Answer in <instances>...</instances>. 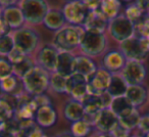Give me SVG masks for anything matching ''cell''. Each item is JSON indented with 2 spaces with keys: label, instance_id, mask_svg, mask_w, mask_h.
I'll list each match as a JSON object with an SVG mask.
<instances>
[{
  "label": "cell",
  "instance_id": "6da1fadb",
  "mask_svg": "<svg viewBox=\"0 0 149 137\" xmlns=\"http://www.w3.org/2000/svg\"><path fill=\"white\" fill-rule=\"evenodd\" d=\"M86 32L82 26H68L62 28L53 38V44L59 51H68L80 47L82 38Z\"/></svg>",
  "mask_w": 149,
  "mask_h": 137
},
{
  "label": "cell",
  "instance_id": "7a4b0ae2",
  "mask_svg": "<svg viewBox=\"0 0 149 137\" xmlns=\"http://www.w3.org/2000/svg\"><path fill=\"white\" fill-rule=\"evenodd\" d=\"M25 87V91L28 94L37 96L43 94L50 86V77L48 72L39 66H36L30 73H28L22 79Z\"/></svg>",
  "mask_w": 149,
  "mask_h": 137
},
{
  "label": "cell",
  "instance_id": "3957f363",
  "mask_svg": "<svg viewBox=\"0 0 149 137\" xmlns=\"http://www.w3.org/2000/svg\"><path fill=\"white\" fill-rule=\"evenodd\" d=\"M26 22L33 25L43 23L46 15L49 11V7L44 0H23L21 6Z\"/></svg>",
  "mask_w": 149,
  "mask_h": 137
},
{
  "label": "cell",
  "instance_id": "277c9868",
  "mask_svg": "<svg viewBox=\"0 0 149 137\" xmlns=\"http://www.w3.org/2000/svg\"><path fill=\"white\" fill-rule=\"evenodd\" d=\"M106 39L104 34L86 31L82 38L80 49L86 56H97L104 51Z\"/></svg>",
  "mask_w": 149,
  "mask_h": 137
},
{
  "label": "cell",
  "instance_id": "5b68a950",
  "mask_svg": "<svg viewBox=\"0 0 149 137\" xmlns=\"http://www.w3.org/2000/svg\"><path fill=\"white\" fill-rule=\"evenodd\" d=\"M108 31L113 39L122 43V42L134 37L135 25L125 15H118L109 22Z\"/></svg>",
  "mask_w": 149,
  "mask_h": 137
},
{
  "label": "cell",
  "instance_id": "8992f818",
  "mask_svg": "<svg viewBox=\"0 0 149 137\" xmlns=\"http://www.w3.org/2000/svg\"><path fill=\"white\" fill-rule=\"evenodd\" d=\"M15 40V47L28 54L32 53L37 48L39 43V37L34 30L29 28H22L13 33V35Z\"/></svg>",
  "mask_w": 149,
  "mask_h": 137
},
{
  "label": "cell",
  "instance_id": "52a82bcc",
  "mask_svg": "<svg viewBox=\"0 0 149 137\" xmlns=\"http://www.w3.org/2000/svg\"><path fill=\"white\" fill-rule=\"evenodd\" d=\"M62 13L66 22L72 24V26H82L90 11L84 1H70L63 6Z\"/></svg>",
  "mask_w": 149,
  "mask_h": 137
},
{
  "label": "cell",
  "instance_id": "ba28073f",
  "mask_svg": "<svg viewBox=\"0 0 149 137\" xmlns=\"http://www.w3.org/2000/svg\"><path fill=\"white\" fill-rule=\"evenodd\" d=\"M112 74L104 68H99L96 73L88 80V93L89 95L99 96L107 91L111 81Z\"/></svg>",
  "mask_w": 149,
  "mask_h": 137
},
{
  "label": "cell",
  "instance_id": "9c48e42d",
  "mask_svg": "<svg viewBox=\"0 0 149 137\" xmlns=\"http://www.w3.org/2000/svg\"><path fill=\"white\" fill-rule=\"evenodd\" d=\"M120 75L129 86L141 85L146 77V68L142 62L127 60V64L123 68Z\"/></svg>",
  "mask_w": 149,
  "mask_h": 137
},
{
  "label": "cell",
  "instance_id": "30bf717a",
  "mask_svg": "<svg viewBox=\"0 0 149 137\" xmlns=\"http://www.w3.org/2000/svg\"><path fill=\"white\" fill-rule=\"evenodd\" d=\"M74 100L83 102L88 93V79L83 75L74 73L68 77V92Z\"/></svg>",
  "mask_w": 149,
  "mask_h": 137
},
{
  "label": "cell",
  "instance_id": "8fae6325",
  "mask_svg": "<svg viewBox=\"0 0 149 137\" xmlns=\"http://www.w3.org/2000/svg\"><path fill=\"white\" fill-rule=\"evenodd\" d=\"M59 50L55 46L45 45L38 53V66H41L46 72L55 73L56 71V62Z\"/></svg>",
  "mask_w": 149,
  "mask_h": 137
},
{
  "label": "cell",
  "instance_id": "7c38bea8",
  "mask_svg": "<svg viewBox=\"0 0 149 137\" xmlns=\"http://www.w3.org/2000/svg\"><path fill=\"white\" fill-rule=\"evenodd\" d=\"M120 49L127 60H138L142 62L146 57L147 53L143 50L141 46L140 38L138 37H132L130 39L120 43Z\"/></svg>",
  "mask_w": 149,
  "mask_h": 137
},
{
  "label": "cell",
  "instance_id": "4fadbf2b",
  "mask_svg": "<svg viewBox=\"0 0 149 137\" xmlns=\"http://www.w3.org/2000/svg\"><path fill=\"white\" fill-rule=\"evenodd\" d=\"M118 124V117L110 108H105L98 114L95 127L100 133H111Z\"/></svg>",
  "mask_w": 149,
  "mask_h": 137
},
{
  "label": "cell",
  "instance_id": "5bb4252c",
  "mask_svg": "<svg viewBox=\"0 0 149 137\" xmlns=\"http://www.w3.org/2000/svg\"><path fill=\"white\" fill-rule=\"evenodd\" d=\"M107 17L103 15V13L100 9H98V10L95 11H90L83 27L85 28L86 31L103 34L106 28H107Z\"/></svg>",
  "mask_w": 149,
  "mask_h": 137
},
{
  "label": "cell",
  "instance_id": "9a60e30c",
  "mask_svg": "<svg viewBox=\"0 0 149 137\" xmlns=\"http://www.w3.org/2000/svg\"><path fill=\"white\" fill-rule=\"evenodd\" d=\"M76 58L72 52L68 51H59L56 62V73H59L65 77H70L74 73L76 66Z\"/></svg>",
  "mask_w": 149,
  "mask_h": 137
},
{
  "label": "cell",
  "instance_id": "2e32d148",
  "mask_svg": "<svg viewBox=\"0 0 149 137\" xmlns=\"http://www.w3.org/2000/svg\"><path fill=\"white\" fill-rule=\"evenodd\" d=\"M1 17L8 24V26L11 29L17 30L22 29L24 23L26 22L22 8L15 6V5L6 7V8H2Z\"/></svg>",
  "mask_w": 149,
  "mask_h": 137
},
{
  "label": "cell",
  "instance_id": "e0dca14e",
  "mask_svg": "<svg viewBox=\"0 0 149 137\" xmlns=\"http://www.w3.org/2000/svg\"><path fill=\"white\" fill-rule=\"evenodd\" d=\"M102 64L105 70L111 74H116L120 70L123 71L127 64V58L122 51H110L103 57Z\"/></svg>",
  "mask_w": 149,
  "mask_h": 137
},
{
  "label": "cell",
  "instance_id": "ac0fdd59",
  "mask_svg": "<svg viewBox=\"0 0 149 137\" xmlns=\"http://www.w3.org/2000/svg\"><path fill=\"white\" fill-rule=\"evenodd\" d=\"M98 68L96 66L95 62L86 55L77 56L76 58V66H74V73L81 74L88 80L96 73Z\"/></svg>",
  "mask_w": 149,
  "mask_h": 137
},
{
  "label": "cell",
  "instance_id": "d6986e66",
  "mask_svg": "<svg viewBox=\"0 0 149 137\" xmlns=\"http://www.w3.org/2000/svg\"><path fill=\"white\" fill-rule=\"evenodd\" d=\"M35 118L37 121V124L40 127L48 128V127H51L55 124L57 115H56L55 110L51 106H45L38 108Z\"/></svg>",
  "mask_w": 149,
  "mask_h": 137
},
{
  "label": "cell",
  "instance_id": "ffe728a7",
  "mask_svg": "<svg viewBox=\"0 0 149 137\" xmlns=\"http://www.w3.org/2000/svg\"><path fill=\"white\" fill-rule=\"evenodd\" d=\"M65 22L66 20L64 17L62 10H59V9H49L45 19H44L43 24L45 25V27L47 29L58 32L62 28H64Z\"/></svg>",
  "mask_w": 149,
  "mask_h": 137
},
{
  "label": "cell",
  "instance_id": "44dd1931",
  "mask_svg": "<svg viewBox=\"0 0 149 137\" xmlns=\"http://www.w3.org/2000/svg\"><path fill=\"white\" fill-rule=\"evenodd\" d=\"M64 117L70 122H77V121L83 120L85 116V108L82 102L77 101V100H70L65 104L63 110Z\"/></svg>",
  "mask_w": 149,
  "mask_h": 137
},
{
  "label": "cell",
  "instance_id": "7402d4cb",
  "mask_svg": "<svg viewBox=\"0 0 149 137\" xmlns=\"http://www.w3.org/2000/svg\"><path fill=\"white\" fill-rule=\"evenodd\" d=\"M125 96L128 98L134 108H138L146 101L147 91L142 85L129 86Z\"/></svg>",
  "mask_w": 149,
  "mask_h": 137
},
{
  "label": "cell",
  "instance_id": "603a6c76",
  "mask_svg": "<svg viewBox=\"0 0 149 137\" xmlns=\"http://www.w3.org/2000/svg\"><path fill=\"white\" fill-rule=\"evenodd\" d=\"M128 87L129 85L125 81V79L123 78L122 75H120V74H112L111 81H110L107 91L113 98L122 97V96L126 95Z\"/></svg>",
  "mask_w": 149,
  "mask_h": 137
},
{
  "label": "cell",
  "instance_id": "cb8c5ba5",
  "mask_svg": "<svg viewBox=\"0 0 149 137\" xmlns=\"http://www.w3.org/2000/svg\"><path fill=\"white\" fill-rule=\"evenodd\" d=\"M134 108H136L133 106V104L129 101V99L126 96L113 98V101H112L111 106H110V110L118 117V119L130 114Z\"/></svg>",
  "mask_w": 149,
  "mask_h": 137
},
{
  "label": "cell",
  "instance_id": "d4e9b609",
  "mask_svg": "<svg viewBox=\"0 0 149 137\" xmlns=\"http://www.w3.org/2000/svg\"><path fill=\"white\" fill-rule=\"evenodd\" d=\"M22 83H23V82H22ZM22 83H19V78L15 75L9 76V77H6V78H3V79H1V81H0L1 90H2L3 93L11 94V95H13V97H15V98L23 95V94H21L19 91H17L19 85Z\"/></svg>",
  "mask_w": 149,
  "mask_h": 137
},
{
  "label": "cell",
  "instance_id": "484cf974",
  "mask_svg": "<svg viewBox=\"0 0 149 137\" xmlns=\"http://www.w3.org/2000/svg\"><path fill=\"white\" fill-rule=\"evenodd\" d=\"M120 6H122V3L118 0H105V1H101L100 10L110 22L116 17H118Z\"/></svg>",
  "mask_w": 149,
  "mask_h": 137
},
{
  "label": "cell",
  "instance_id": "4316f807",
  "mask_svg": "<svg viewBox=\"0 0 149 137\" xmlns=\"http://www.w3.org/2000/svg\"><path fill=\"white\" fill-rule=\"evenodd\" d=\"M50 87L54 92L66 93L68 92V77L59 73H53L50 76Z\"/></svg>",
  "mask_w": 149,
  "mask_h": 137
},
{
  "label": "cell",
  "instance_id": "83f0119b",
  "mask_svg": "<svg viewBox=\"0 0 149 137\" xmlns=\"http://www.w3.org/2000/svg\"><path fill=\"white\" fill-rule=\"evenodd\" d=\"M35 66H36L34 64L33 60H32L29 56H27V57L22 60V62L13 64V75L17 76V78L23 79V78L25 77L28 73H30Z\"/></svg>",
  "mask_w": 149,
  "mask_h": 137
},
{
  "label": "cell",
  "instance_id": "f1b7e54d",
  "mask_svg": "<svg viewBox=\"0 0 149 137\" xmlns=\"http://www.w3.org/2000/svg\"><path fill=\"white\" fill-rule=\"evenodd\" d=\"M15 113H17V106L10 102L8 99H5L4 96L0 100V117H1V122L10 120L15 118Z\"/></svg>",
  "mask_w": 149,
  "mask_h": 137
},
{
  "label": "cell",
  "instance_id": "f546056e",
  "mask_svg": "<svg viewBox=\"0 0 149 137\" xmlns=\"http://www.w3.org/2000/svg\"><path fill=\"white\" fill-rule=\"evenodd\" d=\"M141 116L139 114V112L137 110V108H134L130 114L126 115V116L120 118V124L122 125L123 127H125L128 130H133L134 128L138 127L139 122H140Z\"/></svg>",
  "mask_w": 149,
  "mask_h": 137
},
{
  "label": "cell",
  "instance_id": "4dcf8cb0",
  "mask_svg": "<svg viewBox=\"0 0 149 137\" xmlns=\"http://www.w3.org/2000/svg\"><path fill=\"white\" fill-rule=\"evenodd\" d=\"M91 125L85 120H80L74 122L70 126V133L74 137H87L91 132Z\"/></svg>",
  "mask_w": 149,
  "mask_h": 137
},
{
  "label": "cell",
  "instance_id": "1f68e13d",
  "mask_svg": "<svg viewBox=\"0 0 149 137\" xmlns=\"http://www.w3.org/2000/svg\"><path fill=\"white\" fill-rule=\"evenodd\" d=\"M143 13H144V11H143L136 3L129 5L126 8V11H125V15H126L135 26L138 25V24H140L141 22H142L141 20H142Z\"/></svg>",
  "mask_w": 149,
  "mask_h": 137
},
{
  "label": "cell",
  "instance_id": "d6a6232c",
  "mask_svg": "<svg viewBox=\"0 0 149 137\" xmlns=\"http://www.w3.org/2000/svg\"><path fill=\"white\" fill-rule=\"evenodd\" d=\"M15 44L13 36H1L0 38V54L1 56H8V54L15 49Z\"/></svg>",
  "mask_w": 149,
  "mask_h": 137
},
{
  "label": "cell",
  "instance_id": "836d02e7",
  "mask_svg": "<svg viewBox=\"0 0 149 137\" xmlns=\"http://www.w3.org/2000/svg\"><path fill=\"white\" fill-rule=\"evenodd\" d=\"M13 75V64L7 56H1L0 58V77L1 79Z\"/></svg>",
  "mask_w": 149,
  "mask_h": 137
},
{
  "label": "cell",
  "instance_id": "e575fe53",
  "mask_svg": "<svg viewBox=\"0 0 149 137\" xmlns=\"http://www.w3.org/2000/svg\"><path fill=\"white\" fill-rule=\"evenodd\" d=\"M1 131H5V132H9L17 135V133L21 131V126H19V121L15 117V118L10 119V120L1 122Z\"/></svg>",
  "mask_w": 149,
  "mask_h": 137
},
{
  "label": "cell",
  "instance_id": "d590c367",
  "mask_svg": "<svg viewBox=\"0 0 149 137\" xmlns=\"http://www.w3.org/2000/svg\"><path fill=\"white\" fill-rule=\"evenodd\" d=\"M7 57H8V59L15 64H17V62H22L23 59H25V58L27 57V54L24 53V52L22 51V50H19V48L15 47V49L8 54Z\"/></svg>",
  "mask_w": 149,
  "mask_h": 137
},
{
  "label": "cell",
  "instance_id": "8d00e7d4",
  "mask_svg": "<svg viewBox=\"0 0 149 137\" xmlns=\"http://www.w3.org/2000/svg\"><path fill=\"white\" fill-rule=\"evenodd\" d=\"M138 28L139 33H140V37H146L149 38V17L143 20L140 24L135 26V29Z\"/></svg>",
  "mask_w": 149,
  "mask_h": 137
},
{
  "label": "cell",
  "instance_id": "74e56055",
  "mask_svg": "<svg viewBox=\"0 0 149 137\" xmlns=\"http://www.w3.org/2000/svg\"><path fill=\"white\" fill-rule=\"evenodd\" d=\"M111 134L113 135V137H131L130 130H128V129H126L125 127H123L120 124L118 125V127L112 131Z\"/></svg>",
  "mask_w": 149,
  "mask_h": 137
},
{
  "label": "cell",
  "instance_id": "f35d334b",
  "mask_svg": "<svg viewBox=\"0 0 149 137\" xmlns=\"http://www.w3.org/2000/svg\"><path fill=\"white\" fill-rule=\"evenodd\" d=\"M138 128L140 129L142 132H144L145 134L149 133V114L141 117L140 122H139V125H138Z\"/></svg>",
  "mask_w": 149,
  "mask_h": 137
},
{
  "label": "cell",
  "instance_id": "ab89813d",
  "mask_svg": "<svg viewBox=\"0 0 149 137\" xmlns=\"http://www.w3.org/2000/svg\"><path fill=\"white\" fill-rule=\"evenodd\" d=\"M34 99H35L36 104L38 106V108H41V106H51L50 99L46 95H44V94L34 96Z\"/></svg>",
  "mask_w": 149,
  "mask_h": 137
},
{
  "label": "cell",
  "instance_id": "60d3db41",
  "mask_svg": "<svg viewBox=\"0 0 149 137\" xmlns=\"http://www.w3.org/2000/svg\"><path fill=\"white\" fill-rule=\"evenodd\" d=\"M10 30H11V28L8 26V24H7L2 17H0V35L1 36L9 35Z\"/></svg>",
  "mask_w": 149,
  "mask_h": 137
},
{
  "label": "cell",
  "instance_id": "b9f144b4",
  "mask_svg": "<svg viewBox=\"0 0 149 137\" xmlns=\"http://www.w3.org/2000/svg\"><path fill=\"white\" fill-rule=\"evenodd\" d=\"M84 3L87 6V8L89 9V11L98 10L101 6V1H84Z\"/></svg>",
  "mask_w": 149,
  "mask_h": 137
},
{
  "label": "cell",
  "instance_id": "7bdbcfd3",
  "mask_svg": "<svg viewBox=\"0 0 149 137\" xmlns=\"http://www.w3.org/2000/svg\"><path fill=\"white\" fill-rule=\"evenodd\" d=\"M143 11H148L149 10V1H137L135 2Z\"/></svg>",
  "mask_w": 149,
  "mask_h": 137
},
{
  "label": "cell",
  "instance_id": "ee69618b",
  "mask_svg": "<svg viewBox=\"0 0 149 137\" xmlns=\"http://www.w3.org/2000/svg\"><path fill=\"white\" fill-rule=\"evenodd\" d=\"M15 3H17V1H0V4L2 5V8L13 6V4H15Z\"/></svg>",
  "mask_w": 149,
  "mask_h": 137
},
{
  "label": "cell",
  "instance_id": "f6af8a7d",
  "mask_svg": "<svg viewBox=\"0 0 149 137\" xmlns=\"http://www.w3.org/2000/svg\"><path fill=\"white\" fill-rule=\"evenodd\" d=\"M0 137H17V135L13 134V133H9V132H5V131H1Z\"/></svg>",
  "mask_w": 149,
  "mask_h": 137
},
{
  "label": "cell",
  "instance_id": "bcb514c9",
  "mask_svg": "<svg viewBox=\"0 0 149 137\" xmlns=\"http://www.w3.org/2000/svg\"><path fill=\"white\" fill-rule=\"evenodd\" d=\"M55 137H74L72 133H68V132H63V133H59L57 134Z\"/></svg>",
  "mask_w": 149,
  "mask_h": 137
},
{
  "label": "cell",
  "instance_id": "7dc6e473",
  "mask_svg": "<svg viewBox=\"0 0 149 137\" xmlns=\"http://www.w3.org/2000/svg\"><path fill=\"white\" fill-rule=\"evenodd\" d=\"M97 137H113V135L111 133H99Z\"/></svg>",
  "mask_w": 149,
  "mask_h": 137
},
{
  "label": "cell",
  "instance_id": "c3c4849f",
  "mask_svg": "<svg viewBox=\"0 0 149 137\" xmlns=\"http://www.w3.org/2000/svg\"><path fill=\"white\" fill-rule=\"evenodd\" d=\"M131 137H141V136H138V135H133V136H131Z\"/></svg>",
  "mask_w": 149,
  "mask_h": 137
},
{
  "label": "cell",
  "instance_id": "681fc988",
  "mask_svg": "<svg viewBox=\"0 0 149 137\" xmlns=\"http://www.w3.org/2000/svg\"><path fill=\"white\" fill-rule=\"evenodd\" d=\"M144 137H149V133H147V134H145Z\"/></svg>",
  "mask_w": 149,
  "mask_h": 137
},
{
  "label": "cell",
  "instance_id": "f907efd6",
  "mask_svg": "<svg viewBox=\"0 0 149 137\" xmlns=\"http://www.w3.org/2000/svg\"><path fill=\"white\" fill-rule=\"evenodd\" d=\"M147 13H148V17H149V10H148V11H147Z\"/></svg>",
  "mask_w": 149,
  "mask_h": 137
},
{
  "label": "cell",
  "instance_id": "816d5d0a",
  "mask_svg": "<svg viewBox=\"0 0 149 137\" xmlns=\"http://www.w3.org/2000/svg\"><path fill=\"white\" fill-rule=\"evenodd\" d=\"M44 137H48V136H46V135H45V136H44Z\"/></svg>",
  "mask_w": 149,
  "mask_h": 137
}]
</instances>
